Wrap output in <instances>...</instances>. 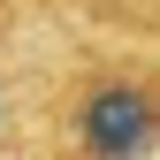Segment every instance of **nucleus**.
Returning <instances> with one entry per match:
<instances>
[{"mask_svg": "<svg viewBox=\"0 0 160 160\" xmlns=\"http://www.w3.org/2000/svg\"><path fill=\"white\" fill-rule=\"evenodd\" d=\"M53 137L69 160H145L160 145V84L152 53L130 38H99L92 53L61 61Z\"/></svg>", "mask_w": 160, "mask_h": 160, "instance_id": "obj_1", "label": "nucleus"}, {"mask_svg": "<svg viewBox=\"0 0 160 160\" xmlns=\"http://www.w3.org/2000/svg\"><path fill=\"white\" fill-rule=\"evenodd\" d=\"M46 8L76 15L92 38H130V46H145V38H152V8H160V0H46Z\"/></svg>", "mask_w": 160, "mask_h": 160, "instance_id": "obj_2", "label": "nucleus"}, {"mask_svg": "<svg viewBox=\"0 0 160 160\" xmlns=\"http://www.w3.org/2000/svg\"><path fill=\"white\" fill-rule=\"evenodd\" d=\"M0 122H8V69H0Z\"/></svg>", "mask_w": 160, "mask_h": 160, "instance_id": "obj_3", "label": "nucleus"}]
</instances>
